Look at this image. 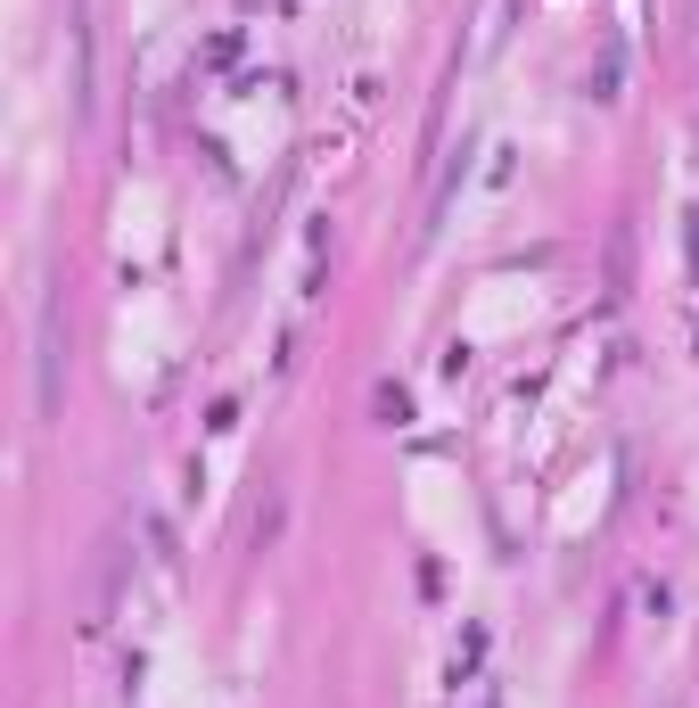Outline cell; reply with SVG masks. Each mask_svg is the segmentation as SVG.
Listing matches in <instances>:
<instances>
[{"label": "cell", "instance_id": "obj_5", "mask_svg": "<svg viewBox=\"0 0 699 708\" xmlns=\"http://www.w3.org/2000/svg\"><path fill=\"white\" fill-rule=\"evenodd\" d=\"M486 668V626H461V643H453V684L461 675H478Z\"/></svg>", "mask_w": 699, "mask_h": 708}, {"label": "cell", "instance_id": "obj_7", "mask_svg": "<svg viewBox=\"0 0 699 708\" xmlns=\"http://www.w3.org/2000/svg\"><path fill=\"white\" fill-rule=\"evenodd\" d=\"M478 708H502V692H494V684H486V692H478Z\"/></svg>", "mask_w": 699, "mask_h": 708}, {"label": "cell", "instance_id": "obj_8", "mask_svg": "<svg viewBox=\"0 0 699 708\" xmlns=\"http://www.w3.org/2000/svg\"><path fill=\"white\" fill-rule=\"evenodd\" d=\"M691 272H699V215H691Z\"/></svg>", "mask_w": 699, "mask_h": 708}, {"label": "cell", "instance_id": "obj_1", "mask_svg": "<svg viewBox=\"0 0 699 708\" xmlns=\"http://www.w3.org/2000/svg\"><path fill=\"white\" fill-rule=\"evenodd\" d=\"M66 404V297L58 280H41V305H34V412L58 420Z\"/></svg>", "mask_w": 699, "mask_h": 708}, {"label": "cell", "instance_id": "obj_4", "mask_svg": "<svg viewBox=\"0 0 699 708\" xmlns=\"http://www.w3.org/2000/svg\"><path fill=\"white\" fill-rule=\"evenodd\" d=\"M370 412H379L387 429H404V420H412V388H395V379H379V388H370Z\"/></svg>", "mask_w": 699, "mask_h": 708}, {"label": "cell", "instance_id": "obj_3", "mask_svg": "<svg viewBox=\"0 0 699 708\" xmlns=\"http://www.w3.org/2000/svg\"><path fill=\"white\" fill-rule=\"evenodd\" d=\"M66 41H74V108L91 115V99H99V0H66Z\"/></svg>", "mask_w": 699, "mask_h": 708}, {"label": "cell", "instance_id": "obj_2", "mask_svg": "<svg viewBox=\"0 0 699 708\" xmlns=\"http://www.w3.org/2000/svg\"><path fill=\"white\" fill-rule=\"evenodd\" d=\"M124 585H132V544H124V527H108L99 552H91V585H83V634H108L115 626Z\"/></svg>", "mask_w": 699, "mask_h": 708}, {"label": "cell", "instance_id": "obj_6", "mask_svg": "<svg viewBox=\"0 0 699 708\" xmlns=\"http://www.w3.org/2000/svg\"><path fill=\"white\" fill-rule=\"evenodd\" d=\"M609 297H626V231L609 240Z\"/></svg>", "mask_w": 699, "mask_h": 708}]
</instances>
